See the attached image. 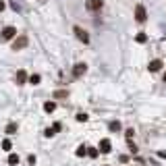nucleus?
<instances>
[{
	"mask_svg": "<svg viewBox=\"0 0 166 166\" xmlns=\"http://www.w3.org/2000/svg\"><path fill=\"white\" fill-rule=\"evenodd\" d=\"M27 44H29L27 36H19V38H15V42H13V50H23Z\"/></svg>",
	"mask_w": 166,
	"mask_h": 166,
	"instance_id": "obj_1",
	"label": "nucleus"
},
{
	"mask_svg": "<svg viewBox=\"0 0 166 166\" xmlns=\"http://www.w3.org/2000/svg\"><path fill=\"white\" fill-rule=\"evenodd\" d=\"M135 19H137L139 23H143V21L147 19V13H145V6H143V4H137V6H135Z\"/></svg>",
	"mask_w": 166,
	"mask_h": 166,
	"instance_id": "obj_2",
	"label": "nucleus"
},
{
	"mask_svg": "<svg viewBox=\"0 0 166 166\" xmlns=\"http://www.w3.org/2000/svg\"><path fill=\"white\" fill-rule=\"evenodd\" d=\"M73 31H75V36H77V38H79L83 44H87V42H89V36H87V31H85V29H81L79 25H75V27H73Z\"/></svg>",
	"mask_w": 166,
	"mask_h": 166,
	"instance_id": "obj_3",
	"label": "nucleus"
},
{
	"mask_svg": "<svg viewBox=\"0 0 166 166\" xmlns=\"http://www.w3.org/2000/svg\"><path fill=\"white\" fill-rule=\"evenodd\" d=\"M15 36H17V29H15V27H10V25H8V27H4V29H2V40H13Z\"/></svg>",
	"mask_w": 166,
	"mask_h": 166,
	"instance_id": "obj_4",
	"label": "nucleus"
},
{
	"mask_svg": "<svg viewBox=\"0 0 166 166\" xmlns=\"http://www.w3.org/2000/svg\"><path fill=\"white\" fill-rule=\"evenodd\" d=\"M85 71H87V64L85 62H77L75 69H73V75L75 77H81V75H85Z\"/></svg>",
	"mask_w": 166,
	"mask_h": 166,
	"instance_id": "obj_5",
	"label": "nucleus"
},
{
	"mask_svg": "<svg viewBox=\"0 0 166 166\" xmlns=\"http://www.w3.org/2000/svg\"><path fill=\"white\" fill-rule=\"evenodd\" d=\"M98 150H100L102 154H108V152L112 150V143H110V139H102V141H100V147H98Z\"/></svg>",
	"mask_w": 166,
	"mask_h": 166,
	"instance_id": "obj_6",
	"label": "nucleus"
},
{
	"mask_svg": "<svg viewBox=\"0 0 166 166\" xmlns=\"http://www.w3.org/2000/svg\"><path fill=\"white\" fill-rule=\"evenodd\" d=\"M147 69H150L152 73H156V71H160V69H162V60H158V58H156V60H152V62L147 64Z\"/></svg>",
	"mask_w": 166,
	"mask_h": 166,
	"instance_id": "obj_7",
	"label": "nucleus"
},
{
	"mask_svg": "<svg viewBox=\"0 0 166 166\" xmlns=\"http://www.w3.org/2000/svg\"><path fill=\"white\" fill-rule=\"evenodd\" d=\"M87 8L89 10H100L102 8V0H87Z\"/></svg>",
	"mask_w": 166,
	"mask_h": 166,
	"instance_id": "obj_8",
	"label": "nucleus"
},
{
	"mask_svg": "<svg viewBox=\"0 0 166 166\" xmlns=\"http://www.w3.org/2000/svg\"><path fill=\"white\" fill-rule=\"evenodd\" d=\"M27 79H29V77H27V73H25V71H19V73H17V77H15L17 85H23V83L27 81Z\"/></svg>",
	"mask_w": 166,
	"mask_h": 166,
	"instance_id": "obj_9",
	"label": "nucleus"
},
{
	"mask_svg": "<svg viewBox=\"0 0 166 166\" xmlns=\"http://www.w3.org/2000/svg\"><path fill=\"white\" fill-rule=\"evenodd\" d=\"M56 131H60V123H54V124H52V129H48V131H46V137L56 135Z\"/></svg>",
	"mask_w": 166,
	"mask_h": 166,
	"instance_id": "obj_10",
	"label": "nucleus"
},
{
	"mask_svg": "<svg viewBox=\"0 0 166 166\" xmlns=\"http://www.w3.org/2000/svg\"><path fill=\"white\" fill-rule=\"evenodd\" d=\"M44 110H46V112H54V110H56V102H46V104H44Z\"/></svg>",
	"mask_w": 166,
	"mask_h": 166,
	"instance_id": "obj_11",
	"label": "nucleus"
},
{
	"mask_svg": "<svg viewBox=\"0 0 166 166\" xmlns=\"http://www.w3.org/2000/svg\"><path fill=\"white\" fill-rule=\"evenodd\" d=\"M6 133H8V135H15V133H17V124L8 123V124H6Z\"/></svg>",
	"mask_w": 166,
	"mask_h": 166,
	"instance_id": "obj_12",
	"label": "nucleus"
},
{
	"mask_svg": "<svg viewBox=\"0 0 166 166\" xmlns=\"http://www.w3.org/2000/svg\"><path fill=\"white\" fill-rule=\"evenodd\" d=\"M8 164L17 166V164H19V156H17V154H10V156H8Z\"/></svg>",
	"mask_w": 166,
	"mask_h": 166,
	"instance_id": "obj_13",
	"label": "nucleus"
},
{
	"mask_svg": "<svg viewBox=\"0 0 166 166\" xmlns=\"http://www.w3.org/2000/svg\"><path fill=\"white\" fill-rule=\"evenodd\" d=\"M40 81H42V77L38 73H36V75H29V83H31V85H38Z\"/></svg>",
	"mask_w": 166,
	"mask_h": 166,
	"instance_id": "obj_14",
	"label": "nucleus"
},
{
	"mask_svg": "<svg viewBox=\"0 0 166 166\" xmlns=\"http://www.w3.org/2000/svg\"><path fill=\"white\" fill-rule=\"evenodd\" d=\"M108 129H110V131H121V123H119V121H112V123L108 124Z\"/></svg>",
	"mask_w": 166,
	"mask_h": 166,
	"instance_id": "obj_15",
	"label": "nucleus"
},
{
	"mask_svg": "<svg viewBox=\"0 0 166 166\" xmlns=\"http://www.w3.org/2000/svg\"><path fill=\"white\" fill-rule=\"evenodd\" d=\"M75 154H77L79 158H83V156L87 154V147H85V145H81V147H77V152H75Z\"/></svg>",
	"mask_w": 166,
	"mask_h": 166,
	"instance_id": "obj_16",
	"label": "nucleus"
},
{
	"mask_svg": "<svg viewBox=\"0 0 166 166\" xmlns=\"http://www.w3.org/2000/svg\"><path fill=\"white\" fill-rule=\"evenodd\" d=\"M10 147H13V143H10V139H4V141H2V150H6V152H8Z\"/></svg>",
	"mask_w": 166,
	"mask_h": 166,
	"instance_id": "obj_17",
	"label": "nucleus"
},
{
	"mask_svg": "<svg viewBox=\"0 0 166 166\" xmlns=\"http://www.w3.org/2000/svg\"><path fill=\"white\" fill-rule=\"evenodd\" d=\"M54 98H67V91L64 89H58V91H54Z\"/></svg>",
	"mask_w": 166,
	"mask_h": 166,
	"instance_id": "obj_18",
	"label": "nucleus"
},
{
	"mask_svg": "<svg viewBox=\"0 0 166 166\" xmlns=\"http://www.w3.org/2000/svg\"><path fill=\"white\" fill-rule=\"evenodd\" d=\"M135 40L139 42V44H143V42L147 40V36H145V33H137V38H135Z\"/></svg>",
	"mask_w": 166,
	"mask_h": 166,
	"instance_id": "obj_19",
	"label": "nucleus"
},
{
	"mask_svg": "<svg viewBox=\"0 0 166 166\" xmlns=\"http://www.w3.org/2000/svg\"><path fill=\"white\" fill-rule=\"evenodd\" d=\"M77 121H79V123H85V121H87V114H85V112H79V114H77Z\"/></svg>",
	"mask_w": 166,
	"mask_h": 166,
	"instance_id": "obj_20",
	"label": "nucleus"
},
{
	"mask_svg": "<svg viewBox=\"0 0 166 166\" xmlns=\"http://www.w3.org/2000/svg\"><path fill=\"white\" fill-rule=\"evenodd\" d=\"M87 154H89L91 158H96V156H98V150H96V147H87Z\"/></svg>",
	"mask_w": 166,
	"mask_h": 166,
	"instance_id": "obj_21",
	"label": "nucleus"
},
{
	"mask_svg": "<svg viewBox=\"0 0 166 166\" xmlns=\"http://www.w3.org/2000/svg\"><path fill=\"white\" fill-rule=\"evenodd\" d=\"M133 133H135L133 129H127V139H129V141H131V137H133Z\"/></svg>",
	"mask_w": 166,
	"mask_h": 166,
	"instance_id": "obj_22",
	"label": "nucleus"
},
{
	"mask_svg": "<svg viewBox=\"0 0 166 166\" xmlns=\"http://www.w3.org/2000/svg\"><path fill=\"white\" fill-rule=\"evenodd\" d=\"M4 8H6V4H4V2L0 0V10H4Z\"/></svg>",
	"mask_w": 166,
	"mask_h": 166,
	"instance_id": "obj_23",
	"label": "nucleus"
},
{
	"mask_svg": "<svg viewBox=\"0 0 166 166\" xmlns=\"http://www.w3.org/2000/svg\"><path fill=\"white\" fill-rule=\"evenodd\" d=\"M164 83H166V73H164Z\"/></svg>",
	"mask_w": 166,
	"mask_h": 166,
	"instance_id": "obj_24",
	"label": "nucleus"
}]
</instances>
